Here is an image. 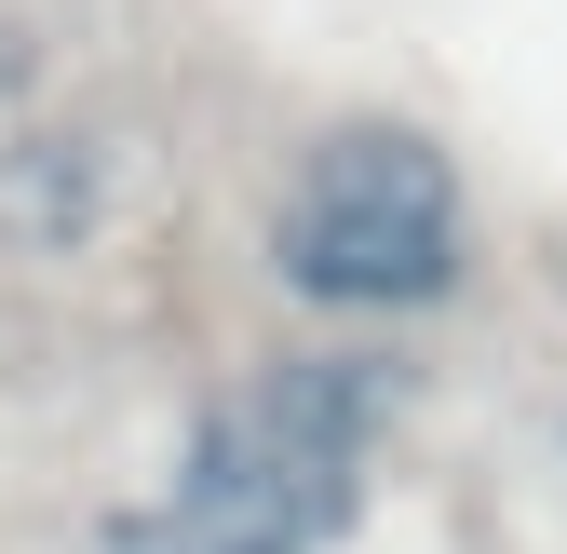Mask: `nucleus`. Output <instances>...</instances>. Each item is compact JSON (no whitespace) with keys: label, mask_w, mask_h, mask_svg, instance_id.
Instances as JSON below:
<instances>
[{"label":"nucleus","mask_w":567,"mask_h":554,"mask_svg":"<svg viewBox=\"0 0 567 554\" xmlns=\"http://www.w3.org/2000/svg\"><path fill=\"white\" fill-rule=\"evenodd\" d=\"M392 420H405V366L392 352H365V338L270 352L217 406H189L163 501L189 527L244 541V554H338L365 527V473H379Z\"/></svg>","instance_id":"1"},{"label":"nucleus","mask_w":567,"mask_h":554,"mask_svg":"<svg viewBox=\"0 0 567 554\" xmlns=\"http://www.w3.org/2000/svg\"><path fill=\"white\" fill-rule=\"evenodd\" d=\"M257 257L324 325H419L473 285V176L433 122L338 109L324 135H298Z\"/></svg>","instance_id":"2"},{"label":"nucleus","mask_w":567,"mask_h":554,"mask_svg":"<svg viewBox=\"0 0 567 554\" xmlns=\"http://www.w3.org/2000/svg\"><path fill=\"white\" fill-rule=\"evenodd\" d=\"M0 217H28V244H82L95 230V150L82 135H28L0 163Z\"/></svg>","instance_id":"3"},{"label":"nucleus","mask_w":567,"mask_h":554,"mask_svg":"<svg viewBox=\"0 0 567 554\" xmlns=\"http://www.w3.org/2000/svg\"><path fill=\"white\" fill-rule=\"evenodd\" d=\"M95 554H244V541H217V527H189L176 501H135V514H109V541Z\"/></svg>","instance_id":"4"}]
</instances>
